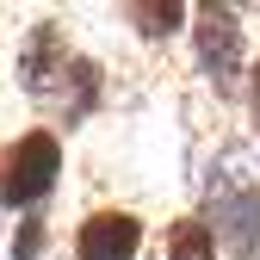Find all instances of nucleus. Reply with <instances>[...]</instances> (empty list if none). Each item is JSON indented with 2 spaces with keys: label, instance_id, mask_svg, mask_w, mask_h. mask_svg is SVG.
I'll return each mask as SVG.
<instances>
[{
  "label": "nucleus",
  "instance_id": "f257e3e1",
  "mask_svg": "<svg viewBox=\"0 0 260 260\" xmlns=\"http://www.w3.org/2000/svg\"><path fill=\"white\" fill-rule=\"evenodd\" d=\"M62 174V143L50 130H25L0 149V205L7 211H38Z\"/></svg>",
  "mask_w": 260,
  "mask_h": 260
},
{
  "label": "nucleus",
  "instance_id": "f03ea898",
  "mask_svg": "<svg viewBox=\"0 0 260 260\" xmlns=\"http://www.w3.org/2000/svg\"><path fill=\"white\" fill-rule=\"evenodd\" d=\"M192 50H199V75L217 87V93H236L242 69H248V50H242V25L230 7H199L192 13Z\"/></svg>",
  "mask_w": 260,
  "mask_h": 260
},
{
  "label": "nucleus",
  "instance_id": "7ed1b4c3",
  "mask_svg": "<svg viewBox=\"0 0 260 260\" xmlns=\"http://www.w3.org/2000/svg\"><path fill=\"white\" fill-rule=\"evenodd\" d=\"M205 230L230 260H260V186H230Z\"/></svg>",
  "mask_w": 260,
  "mask_h": 260
},
{
  "label": "nucleus",
  "instance_id": "20e7f679",
  "mask_svg": "<svg viewBox=\"0 0 260 260\" xmlns=\"http://www.w3.org/2000/svg\"><path fill=\"white\" fill-rule=\"evenodd\" d=\"M143 254V217L137 211H87L75 230V260H137Z\"/></svg>",
  "mask_w": 260,
  "mask_h": 260
},
{
  "label": "nucleus",
  "instance_id": "39448f33",
  "mask_svg": "<svg viewBox=\"0 0 260 260\" xmlns=\"http://www.w3.org/2000/svg\"><path fill=\"white\" fill-rule=\"evenodd\" d=\"M62 69H69V38H62L56 19H38L25 31V44H19V87L31 93V100H44V93L62 81Z\"/></svg>",
  "mask_w": 260,
  "mask_h": 260
},
{
  "label": "nucleus",
  "instance_id": "423d86ee",
  "mask_svg": "<svg viewBox=\"0 0 260 260\" xmlns=\"http://www.w3.org/2000/svg\"><path fill=\"white\" fill-rule=\"evenodd\" d=\"M62 112H69V130L93 118V106H100V62L87 56H69V69H62Z\"/></svg>",
  "mask_w": 260,
  "mask_h": 260
},
{
  "label": "nucleus",
  "instance_id": "0eeeda50",
  "mask_svg": "<svg viewBox=\"0 0 260 260\" xmlns=\"http://www.w3.org/2000/svg\"><path fill=\"white\" fill-rule=\"evenodd\" d=\"M168 260H217V242L205 230V217H180L168 230Z\"/></svg>",
  "mask_w": 260,
  "mask_h": 260
},
{
  "label": "nucleus",
  "instance_id": "6e6552de",
  "mask_svg": "<svg viewBox=\"0 0 260 260\" xmlns=\"http://www.w3.org/2000/svg\"><path fill=\"white\" fill-rule=\"evenodd\" d=\"M124 19L143 31V38H168V31H180L186 7L180 0H137V7H124Z\"/></svg>",
  "mask_w": 260,
  "mask_h": 260
},
{
  "label": "nucleus",
  "instance_id": "1a4fd4ad",
  "mask_svg": "<svg viewBox=\"0 0 260 260\" xmlns=\"http://www.w3.org/2000/svg\"><path fill=\"white\" fill-rule=\"evenodd\" d=\"M38 248H44V217H25L13 236V260H38Z\"/></svg>",
  "mask_w": 260,
  "mask_h": 260
},
{
  "label": "nucleus",
  "instance_id": "9d476101",
  "mask_svg": "<svg viewBox=\"0 0 260 260\" xmlns=\"http://www.w3.org/2000/svg\"><path fill=\"white\" fill-rule=\"evenodd\" d=\"M248 106H254V130H260V62L248 69Z\"/></svg>",
  "mask_w": 260,
  "mask_h": 260
}]
</instances>
